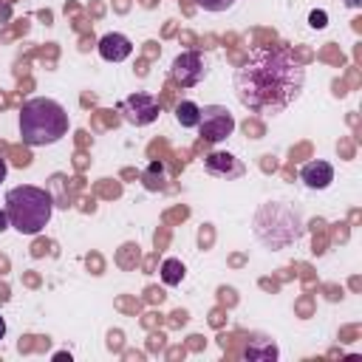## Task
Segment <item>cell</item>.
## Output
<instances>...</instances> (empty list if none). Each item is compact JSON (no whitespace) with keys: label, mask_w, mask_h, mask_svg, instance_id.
<instances>
[{"label":"cell","mask_w":362,"mask_h":362,"mask_svg":"<svg viewBox=\"0 0 362 362\" xmlns=\"http://www.w3.org/2000/svg\"><path fill=\"white\" fill-rule=\"evenodd\" d=\"M232 82L243 107L274 116L300 99L305 68L286 45H269L255 48L249 59L235 71Z\"/></svg>","instance_id":"1"},{"label":"cell","mask_w":362,"mask_h":362,"mask_svg":"<svg viewBox=\"0 0 362 362\" xmlns=\"http://www.w3.org/2000/svg\"><path fill=\"white\" fill-rule=\"evenodd\" d=\"M68 133V113L57 99L34 96L20 110V136L28 147H45Z\"/></svg>","instance_id":"2"},{"label":"cell","mask_w":362,"mask_h":362,"mask_svg":"<svg viewBox=\"0 0 362 362\" xmlns=\"http://www.w3.org/2000/svg\"><path fill=\"white\" fill-rule=\"evenodd\" d=\"M54 212V201L45 189L23 184L6 192V215L8 223L20 232V235H37L45 229V223L51 221Z\"/></svg>","instance_id":"3"},{"label":"cell","mask_w":362,"mask_h":362,"mask_svg":"<svg viewBox=\"0 0 362 362\" xmlns=\"http://www.w3.org/2000/svg\"><path fill=\"white\" fill-rule=\"evenodd\" d=\"M119 113H122V119H124L127 124L144 127V124H150V122L158 119L161 102H158L153 93L139 90V93H130V96H124V99L119 102Z\"/></svg>","instance_id":"4"},{"label":"cell","mask_w":362,"mask_h":362,"mask_svg":"<svg viewBox=\"0 0 362 362\" xmlns=\"http://www.w3.org/2000/svg\"><path fill=\"white\" fill-rule=\"evenodd\" d=\"M198 130L206 141H223L235 130V116L223 105H204L201 119H198Z\"/></svg>","instance_id":"5"},{"label":"cell","mask_w":362,"mask_h":362,"mask_svg":"<svg viewBox=\"0 0 362 362\" xmlns=\"http://www.w3.org/2000/svg\"><path fill=\"white\" fill-rule=\"evenodd\" d=\"M170 76L173 82H178L181 88H195L204 76H206V59L198 51H184L173 59L170 65Z\"/></svg>","instance_id":"6"},{"label":"cell","mask_w":362,"mask_h":362,"mask_svg":"<svg viewBox=\"0 0 362 362\" xmlns=\"http://www.w3.org/2000/svg\"><path fill=\"white\" fill-rule=\"evenodd\" d=\"M300 181L308 189H325L334 181V167L328 161H322V158H314V161L300 167Z\"/></svg>","instance_id":"7"},{"label":"cell","mask_w":362,"mask_h":362,"mask_svg":"<svg viewBox=\"0 0 362 362\" xmlns=\"http://www.w3.org/2000/svg\"><path fill=\"white\" fill-rule=\"evenodd\" d=\"M99 54H102V59H107V62H122V59H127V57L133 54V42H130L124 34L110 31V34H105V37L99 40Z\"/></svg>","instance_id":"8"},{"label":"cell","mask_w":362,"mask_h":362,"mask_svg":"<svg viewBox=\"0 0 362 362\" xmlns=\"http://www.w3.org/2000/svg\"><path fill=\"white\" fill-rule=\"evenodd\" d=\"M204 167H206V173L221 175V178H238V175H243V164L232 153H209L204 158Z\"/></svg>","instance_id":"9"},{"label":"cell","mask_w":362,"mask_h":362,"mask_svg":"<svg viewBox=\"0 0 362 362\" xmlns=\"http://www.w3.org/2000/svg\"><path fill=\"white\" fill-rule=\"evenodd\" d=\"M175 119H178V124H181V127H198L201 107H198L195 102L184 99V102H178V107H175Z\"/></svg>","instance_id":"10"},{"label":"cell","mask_w":362,"mask_h":362,"mask_svg":"<svg viewBox=\"0 0 362 362\" xmlns=\"http://www.w3.org/2000/svg\"><path fill=\"white\" fill-rule=\"evenodd\" d=\"M184 263L178 260V257H167L164 263H161V280L167 283V286H178L181 280H184Z\"/></svg>","instance_id":"11"},{"label":"cell","mask_w":362,"mask_h":362,"mask_svg":"<svg viewBox=\"0 0 362 362\" xmlns=\"http://www.w3.org/2000/svg\"><path fill=\"white\" fill-rule=\"evenodd\" d=\"M141 181H144L147 189H164V167H161L158 161H153V164L144 170Z\"/></svg>","instance_id":"12"},{"label":"cell","mask_w":362,"mask_h":362,"mask_svg":"<svg viewBox=\"0 0 362 362\" xmlns=\"http://www.w3.org/2000/svg\"><path fill=\"white\" fill-rule=\"evenodd\" d=\"M246 356L249 359H272V356H277V351H274V345H269L263 339V348H246Z\"/></svg>","instance_id":"13"},{"label":"cell","mask_w":362,"mask_h":362,"mask_svg":"<svg viewBox=\"0 0 362 362\" xmlns=\"http://www.w3.org/2000/svg\"><path fill=\"white\" fill-rule=\"evenodd\" d=\"M195 3H198L204 11H215V14H218V11L232 8V3H235V0H195Z\"/></svg>","instance_id":"14"},{"label":"cell","mask_w":362,"mask_h":362,"mask_svg":"<svg viewBox=\"0 0 362 362\" xmlns=\"http://www.w3.org/2000/svg\"><path fill=\"white\" fill-rule=\"evenodd\" d=\"M311 25H314V28H322V25H325V11H314V14H311Z\"/></svg>","instance_id":"15"},{"label":"cell","mask_w":362,"mask_h":362,"mask_svg":"<svg viewBox=\"0 0 362 362\" xmlns=\"http://www.w3.org/2000/svg\"><path fill=\"white\" fill-rule=\"evenodd\" d=\"M11 223H8V215H6V209H0V232H6Z\"/></svg>","instance_id":"16"},{"label":"cell","mask_w":362,"mask_h":362,"mask_svg":"<svg viewBox=\"0 0 362 362\" xmlns=\"http://www.w3.org/2000/svg\"><path fill=\"white\" fill-rule=\"evenodd\" d=\"M6 173H8V167H6V161H3V158H0V181H3V178H6Z\"/></svg>","instance_id":"17"},{"label":"cell","mask_w":362,"mask_h":362,"mask_svg":"<svg viewBox=\"0 0 362 362\" xmlns=\"http://www.w3.org/2000/svg\"><path fill=\"white\" fill-rule=\"evenodd\" d=\"M3 337H6V320L0 317V339H3Z\"/></svg>","instance_id":"18"},{"label":"cell","mask_w":362,"mask_h":362,"mask_svg":"<svg viewBox=\"0 0 362 362\" xmlns=\"http://www.w3.org/2000/svg\"><path fill=\"white\" fill-rule=\"evenodd\" d=\"M345 3H348V6H359V0H345Z\"/></svg>","instance_id":"19"}]
</instances>
